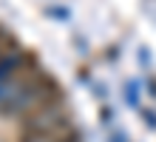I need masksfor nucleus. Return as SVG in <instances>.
I'll list each match as a JSON object with an SVG mask.
<instances>
[{"label":"nucleus","instance_id":"nucleus-1","mask_svg":"<svg viewBox=\"0 0 156 142\" xmlns=\"http://www.w3.org/2000/svg\"><path fill=\"white\" fill-rule=\"evenodd\" d=\"M62 88L48 71H37L31 80L17 85L0 100V117H26L40 105H60Z\"/></svg>","mask_w":156,"mask_h":142},{"label":"nucleus","instance_id":"nucleus-2","mask_svg":"<svg viewBox=\"0 0 156 142\" xmlns=\"http://www.w3.org/2000/svg\"><path fill=\"white\" fill-rule=\"evenodd\" d=\"M71 125V114L60 105H40L20 117V131H17V142H54L62 137Z\"/></svg>","mask_w":156,"mask_h":142}]
</instances>
